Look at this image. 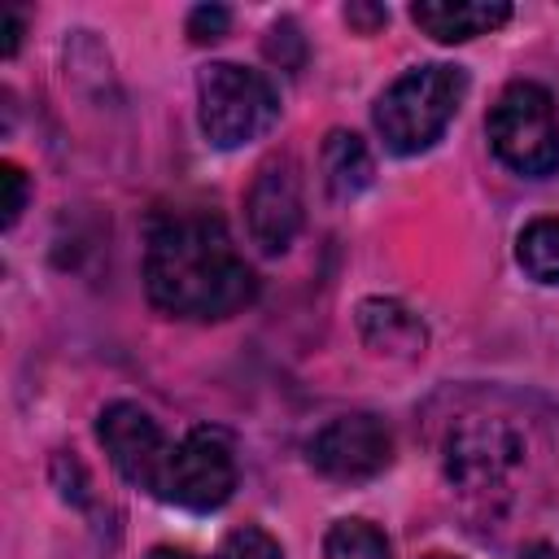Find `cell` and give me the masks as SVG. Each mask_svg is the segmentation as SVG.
<instances>
[{
	"instance_id": "1",
	"label": "cell",
	"mask_w": 559,
	"mask_h": 559,
	"mask_svg": "<svg viewBox=\"0 0 559 559\" xmlns=\"http://www.w3.org/2000/svg\"><path fill=\"white\" fill-rule=\"evenodd\" d=\"M144 293L170 319H231L258 297V275L236 253L223 218L162 214L144 245Z\"/></svg>"
},
{
	"instance_id": "2",
	"label": "cell",
	"mask_w": 559,
	"mask_h": 559,
	"mask_svg": "<svg viewBox=\"0 0 559 559\" xmlns=\"http://www.w3.org/2000/svg\"><path fill=\"white\" fill-rule=\"evenodd\" d=\"M467 96V70L463 66H445V61H428L406 70L402 79H393L380 100H376V131L384 140L389 153H424L432 148L445 127L454 122L459 105Z\"/></svg>"
},
{
	"instance_id": "3",
	"label": "cell",
	"mask_w": 559,
	"mask_h": 559,
	"mask_svg": "<svg viewBox=\"0 0 559 559\" xmlns=\"http://www.w3.org/2000/svg\"><path fill=\"white\" fill-rule=\"evenodd\" d=\"M275 118H280V100L262 70L236 61H210L197 74V122L214 148H240L266 135Z\"/></svg>"
},
{
	"instance_id": "4",
	"label": "cell",
	"mask_w": 559,
	"mask_h": 559,
	"mask_svg": "<svg viewBox=\"0 0 559 559\" xmlns=\"http://www.w3.org/2000/svg\"><path fill=\"white\" fill-rule=\"evenodd\" d=\"M493 153L524 179H546L559 170V118L542 83H511L485 118Z\"/></svg>"
},
{
	"instance_id": "5",
	"label": "cell",
	"mask_w": 559,
	"mask_h": 559,
	"mask_svg": "<svg viewBox=\"0 0 559 559\" xmlns=\"http://www.w3.org/2000/svg\"><path fill=\"white\" fill-rule=\"evenodd\" d=\"M524 463V432L498 415H463L441 450L445 480L459 493H493Z\"/></svg>"
},
{
	"instance_id": "6",
	"label": "cell",
	"mask_w": 559,
	"mask_h": 559,
	"mask_svg": "<svg viewBox=\"0 0 559 559\" xmlns=\"http://www.w3.org/2000/svg\"><path fill=\"white\" fill-rule=\"evenodd\" d=\"M236 489V454L218 428H192L166 459L157 498L183 511H218Z\"/></svg>"
},
{
	"instance_id": "7",
	"label": "cell",
	"mask_w": 559,
	"mask_h": 559,
	"mask_svg": "<svg viewBox=\"0 0 559 559\" xmlns=\"http://www.w3.org/2000/svg\"><path fill=\"white\" fill-rule=\"evenodd\" d=\"M389 459H393V432L371 411L336 415L323 428H314L306 441V463L336 485L371 480L389 467Z\"/></svg>"
},
{
	"instance_id": "8",
	"label": "cell",
	"mask_w": 559,
	"mask_h": 559,
	"mask_svg": "<svg viewBox=\"0 0 559 559\" xmlns=\"http://www.w3.org/2000/svg\"><path fill=\"white\" fill-rule=\"evenodd\" d=\"M96 437H100L114 472L127 485L157 493V480H162V467L170 459V445H166L157 419L140 402H127V397L122 402H109L96 415Z\"/></svg>"
},
{
	"instance_id": "9",
	"label": "cell",
	"mask_w": 559,
	"mask_h": 559,
	"mask_svg": "<svg viewBox=\"0 0 559 559\" xmlns=\"http://www.w3.org/2000/svg\"><path fill=\"white\" fill-rule=\"evenodd\" d=\"M301 175L293 157H271L245 197V223H249V240L262 253H284L297 231H301Z\"/></svg>"
},
{
	"instance_id": "10",
	"label": "cell",
	"mask_w": 559,
	"mask_h": 559,
	"mask_svg": "<svg viewBox=\"0 0 559 559\" xmlns=\"http://www.w3.org/2000/svg\"><path fill=\"white\" fill-rule=\"evenodd\" d=\"M354 323H358V336L371 354H384V358H419L428 349V328L424 319L393 301V297H362L358 310H354Z\"/></svg>"
},
{
	"instance_id": "11",
	"label": "cell",
	"mask_w": 559,
	"mask_h": 559,
	"mask_svg": "<svg viewBox=\"0 0 559 559\" xmlns=\"http://www.w3.org/2000/svg\"><path fill=\"white\" fill-rule=\"evenodd\" d=\"M511 17L507 0H419L411 4V22L437 44H467L476 35L498 31Z\"/></svg>"
},
{
	"instance_id": "12",
	"label": "cell",
	"mask_w": 559,
	"mask_h": 559,
	"mask_svg": "<svg viewBox=\"0 0 559 559\" xmlns=\"http://www.w3.org/2000/svg\"><path fill=\"white\" fill-rule=\"evenodd\" d=\"M319 170H323V188L332 201H354L371 175H376V162H371V148L362 144L358 131H328L323 148H319Z\"/></svg>"
},
{
	"instance_id": "13",
	"label": "cell",
	"mask_w": 559,
	"mask_h": 559,
	"mask_svg": "<svg viewBox=\"0 0 559 559\" xmlns=\"http://www.w3.org/2000/svg\"><path fill=\"white\" fill-rule=\"evenodd\" d=\"M515 258L528 280L559 284V218H533L515 240Z\"/></svg>"
},
{
	"instance_id": "14",
	"label": "cell",
	"mask_w": 559,
	"mask_h": 559,
	"mask_svg": "<svg viewBox=\"0 0 559 559\" xmlns=\"http://www.w3.org/2000/svg\"><path fill=\"white\" fill-rule=\"evenodd\" d=\"M323 559H393V546L367 520H336L323 537Z\"/></svg>"
},
{
	"instance_id": "15",
	"label": "cell",
	"mask_w": 559,
	"mask_h": 559,
	"mask_svg": "<svg viewBox=\"0 0 559 559\" xmlns=\"http://www.w3.org/2000/svg\"><path fill=\"white\" fill-rule=\"evenodd\" d=\"M218 559H284V550H280V542H275L266 528L245 524V528H231V533L223 537Z\"/></svg>"
},
{
	"instance_id": "16",
	"label": "cell",
	"mask_w": 559,
	"mask_h": 559,
	"mask_svg": "<svg viewBox=\"0 0 559 559\" xmlns=\"http://www.w3.org/2000/svg\"><path fill=\"white\" fill-rule=\"evenodd\" d=\"M266 57L280 66V70H288V74H297L301 70V61H306V39H301V26L293 22V17H280L271 31H266Z\"/></svg>"
},
{
	"instance_id": "17",
	"label": "cell",
	"mask_w": 559,
	"mask_h": 559,
	"mask_svg": "<svg viewBox=\"0 0 559 559\" xmlns=\"http://www.w3.org/2000/svg\"><path fill=\"white\" fill-rule=\"evenodd\" d=\"M227 26H231V9H223V4H197L188 13V39L192 44H214L227 35Z\"/></svg>"
},
{
	"instance_id": "18",
	"label": "cell",
	"mask_w": 559,
	"mask_h": 559,
	"mask_svg": "<svg viewBox=\"0 0 559 559\" xmlns=\"http://www.w3.org/2000/svg\"><path fill=\"white\" fill-rule=\"evenodd\" d=\"M0 179H4V227H13L22 218V210H26V175H22V166L4 162Z\"/></svg>"
},
{
	"instance_id": "19",
	"label": "cell",
	"mask_w": 559,
	"mask_h": 559,
	"mask_svg": "<svg viewBox=\"0 0 559 559\" xmlns=\"http://www.w3.org/2000/svg\"><path fill=\"white\" fill-rule=\"evenodd\" d=\"M345 22L358 26V31H376V26L389 22V9H380V4H345Z\"/></svg>"
},
{
	"instance_id": "20",
	"label": "cell",
	"mask_w": 559,
	"mask_h": 559,
	"mask_svg": "<svg viewBox=\"0 0 559 559\" xmlns=\"http://www.w3.org/2000/svg\"><path fill=\"white\" fill-rule=\"evenodd\" d=\"M17 44H22V13L9 9V13H4V57H13Z\"/></svg>"
},
{
	"instance_id": "21",
	"label": "cell",
	"mask_w": 559,
	"mask_h": 559,
	"mask_svg": "<svg viewBox=\"0 0 559 559\" xmlns=\"http://www.w3.org/2000/svg\"><path fill=\"white\" fill-rule=\"evenodd\" d=\"M520 559H559V555H555V546H550V542H533Z\"/></svg>"
},
{
	"instance_id": "22",
	"label": "cell",
	"mask_w": 559,
	"mask_h": 559,
	"mask_svg": "<svg viewBox=\"0 0 559 559\" xmlns=\"http://www.w3.org/2000/svg\"><path fill=\"white\" fill-rule=\"evenodd\" d=\"M144 559H192L188 550H175V546H153Z\"/></svg>"
},
{
	"instance_id": "23",
	"label": "cell",
	"mask_w": 559,
	"mask_h": 559,
	"mask_svg": "<svg viewBox=\"0 0 559 559\" xmlns=\"http://www.w3.org/2000/svg\"><path fill=\"white\" fill-rule=\"evenodd\" d=\"M428 559H454V555H428Z\"/></svg>"
}]
</instances>
